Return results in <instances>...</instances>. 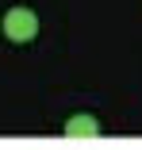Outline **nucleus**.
I'll use <instances>...</instances> for the list:
<instances>
[{
    "mask_svg": "<svg viewBox=\"0 0 142 150\" xmlns=\"http://www.w3.org/2000/svg\"><path fill=\"white\" fill-rule=\"evenodd\" d=\"M4 35H8V42H31L39 35V16L31 8H12L4 16Z\"/></svg>",
    "mask_w": 142,
    "mask_h": 150,
    "instance_id": "nucleus-1",
    "label": "nucleus"
},
{
    "mask_svg": "<svg viewBox=\"0 0 142 150\" xmlns=\"http://www.w3.org/2000/svg\"><path fill=\"white\" fill-rule=\"evenodd\" d=\"M65 135L69 139H96L100 135V123L92 115H73V119H65Z\"/></svg>",
    "mask_w": 142,
    "mask_h": 150,
    "instance_id": "nucleus-2",
    "label": "nucleus"
}]
</instances>
